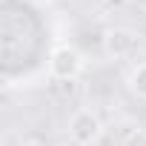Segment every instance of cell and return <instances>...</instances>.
I'll list each match as a JSON object with an SVG mask.
<instances>
[{
	"label": "cell",
	"mask_w": 146,
	"mask_h": 146,
	"mask_svg": "<svg viewBox=\"0 0 146 146\" xmlns=\"http://www.w3.org/2000/svg\"><path fill=\"white\" fill-rule=\"evenodd\" d=\"M126 83H129V92H132V95H137V98L146 100V63H137V66L129 72Z\"/></svg>",
	"instance_id": "4"
},
{
	"label": "cell",
	"mask_w": 146,
	"mask_h": 146,
	"mask_svg": "<svg viewBox=\"0 0 146 146\" xmlns=\"http://www.w3.org/2000/svg\"><path fill=\"white\" fill-rule=\"evenodd\" d=\"M137 49V35L126 26H115V29H106L103 35V52L115 60H123V57H132Z\"/></svg>",
	"instance_id": "3"
},
{
	"label": "cell",
	"mask_w": 146,
	"mask_h": 146,
	"mask_svg": "<svg viewBox=\"0 0 146 146\" xmlns=\"http://www.w3.org/2000/svg\"><path fill=\"white\" fill-rule=\"evenodd\" d=\"M129 3H135L137 9H146V0H129Z\"/></svg>",
	"instance_id": "6"
},
{
	"label": "cell",
	"mask_w": 146,
	"mask_h": 146,
	"mask_svg": "<svg viewBox=\"0 0 146 146\" xmlns=\"http://www.w3.org/2000/svg\"><path fill=\"white\" fill-rule=\"evenodd\" d=\"M23 146H46V143H43V140H35V137H32V140H23Z\"/></svg>",
	"instance_id": "5"
},
{
	"label": "cell",
	"mask_w": 146,
	"mask_h": 146,
	"mask_svg": "<svg viewBox=\"0 0 146 146\" xmlns=\"http://www.w3.org/2000/svg\"><path fill=\"white\" fill-rule=\"evenodd\" d=\"M80 72H83V54L75 46L60 43V46L52 49V54H49V75L54 80H69L72 83Z\"/></svg>",
	"instance_id": "1"
},
{
	"label": "cell",
	"mask_w": 146,
	"mask_h": 146,
	"mask_svg": "<svg viewBox=\"0 0 146 146\" xmlns=\"http://www.w3.org/2000/svg\"><path fill=\"white\" fill-rule=\"evenodd\" d=\"M100 135H103V123L95 109H78L69 117V137L78 146H92L100 140Z\"/></svg>",
	"instance_id": "2"
}]
</instances>
